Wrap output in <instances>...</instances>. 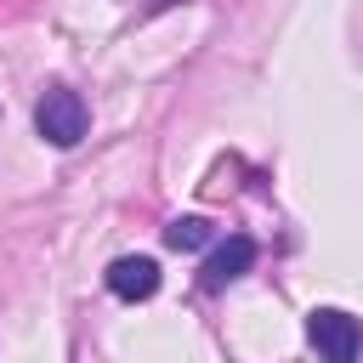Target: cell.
Masks as SVG:
<instances>
[{
	"instance_id": "277c9868",
	"label": "cell",
	"mask_w": 363,
	"mask_h": 363,
	"mask_svg": "<svg viewBox=\"0 0 363 363\" xmlns=\"http://www.w3.org/2000/svg\"><path fill=\"white\" fill-rule=\"evenodd\" d=\"M108 289H113L119 301H147V295L159 289V261H153V255H119V261L108 267Z\"/></svg>"
},
{
	"instance_id": "7a4b0ae2",
	"label": "cell",
	"mask_w": 363,
	"mask_h": 363,
	"mask_svg": "<svg viewBox=\"0 0 363 363\" xmlns=\"http://www.w3.org/2000/svg\"><path fill=\"white\" fill-rule=\"evenodd\" d=\"M306 340L318 346L323 363H357V352H363V323H357L352 312H340V306H318V312L306 318Z\"/></svg>"
},
{
	"instance_id": "8992f818",
	"label": "cell",
	"mask_w": 363,
	"mask_h": 363,
	"mask_svg": "<svg viewBox=\"0 0 363 363\" xmlns=\"http://www.w3.org/2000/svg\"><path fill=\"white\" fill-rule=\"evenodd\" d=\"M164 6H176V0H147V11H164Z\"/></svg>"
},
{
	"instance_id": "5b68a950",
	"label": "cell",
	"mask_w": 363,
	"mask_h": 363,
	"mask_svg": "<svg viewBox=\"0 0 363 363\" xmlns=\"http://www.w3.org/2000/svg\"><path fill=\"white\" fill-rule=\"evenodd\" d=\"M164 244H170V250H204V244H210V221H204V216H176V221L164 227Z\"/></svg>"
},
{
	"instance_id": "6da1fadb",
	"label": "cell",
	"mask_w": 363,
	"mask_h": 363,
	"mask_svg": "<svg viewBox=\"0 0 363 363\" xmlns=\"http://www.w3.org/2000/svg\"><path fill=\"white\" fill-rule=\"evenodd\" d=\"M85 125H91V113H85V96H79V91H68V85H45V91H40V102H34V130H40L51 147H74V142L85 136Z\"/></svg>"
},
{
	"instance_id": "3957f363",
	"label": "cell",
	"mask_w": 363,
	"mask_h": 363,
	"mask_svg": "<svg viewBox=\"0 0 363 363\" xmlns=\"http://www.w3.org/2000/svg\"><path fill=\"white\" fill-rule=\"evenodd\" d=\"M255 267V238H244V233H233L227 244H216L210 255H204V289H227L233 278H244Z\"/></svg>"
}]
</instances>
